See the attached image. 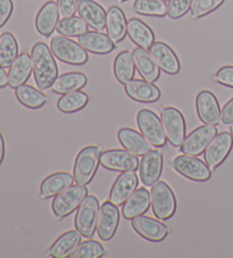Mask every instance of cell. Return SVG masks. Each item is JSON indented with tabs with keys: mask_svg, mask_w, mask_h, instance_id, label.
Returning a JSON list of instances; mask_svg holds the SVG:
<instances>
[{
	"mask_svg": "<svg viewBox=\"0 0 233 258\" xmlns=\"http://www.w3.org/2000/svg\"><path fill=\"white\" fill-rule=\"evenodd\" d=\"M106 31L115 43L123 41L128 32V22L124 12L118 6H111L107 12Z\"/></svg>",
	"mask_w": 233,
	"mask_h": 258,
	"instance_id": "27",
	"label": "cell"
},
{
	"mask_svg": "<svg viewBox=\"0 0 233 258\" xmlns=\"http://www.w3.org/2000/svg\"><path fill=\"white\" fill-rule=\"evenodd\" d=\"M50 49L57 59L70 65H83L89 59L88 52L81 44L64 35L53 37L50 41Z\"/></svg>",
	"mask_w": 233,
	"mask_h": 258,
	"instance_id": "4",
	"label": "cell"
},
{
	"mask_svg": "<svg viewBox=\"0 0 233 258\" xmlns=\"http://www.w3.org/2000/svg\"><path fill=\"white\" fill-rule=\"evenodd\" d=\"M150 205L151 199L149 191L145 188H139L123 204L122 214L127 220H132L134 217L147 213Z\"/></svg>",
	"mask_w": 233,
	"mask_h": 258,
	"instance_id": "24",
	"label": "cell"
},
{
	"mask_svg": "<svg viewBox=\"0 0 233 258\" xmlns=\"http://www.w3.org/2000/svg\"><path fill=\"white\" fill-rule=\"evenodd\" d=\"M149 52L163 72L169 75H176L180 72V59L167 43L163 41L154 42L149 47Z\"/></svg>",
	"mask_w": 233,
	"mask_h": 258,
	"instance_id": "17",
	"label": "cell"
},
{
	"mask_svg": "<svg viewBox=\"0 0 233 258\" xmlns=\"http://www.w3.org/2000/svg\"><path fill=\"white\" fill-rule=\"evenodd\" d=\"M78 4L79 0H57L60 14L63 17L74 16L75 13L78 12Z\"/></svg>",
	"mask_w": 233,
	"mask_h": 258,
	"instance_id": "42",
	"label": "cell"
},
{
	"mask_svg": "<svg viewBox=\"0 0 233 258\" xmlns=\"http://www.w3.org/2000/svg\"><path fill=\"white\" fill-rule=\"evenodd\" d=\"M138 14L163 17L167 14V5L164 0H136L133 5Z\"/></svg>",
	"mask_w": 233,
	"mask_h": 258,
	"instance_id": "37",
	"label": "cell"
},
{
	"mask_svg": "<svg viewBox=\"0 0 233 258\" xmlns=\"http://www.w3.org/2000/svg\"><path fill=\"white\" fill-rule=\"evenodd\" d=\"M74 176L67 172H57L47 176L40 185V197L42 199L56 197L62 191L73 184Z\"/></svg>",
	"mask_w": 233,
	"mask_h": 258,
	"instance_id": "28",
	"label": "cell"
},
{
	"mask_svg": "<svg viewBox=\"0 0 233 258\" xmlns=\"http://www.w3.org/2000/svg\"><path fill=\"white\" fill-rule=\"evenodd\" d=\"M120 223L119 206L113 203L105 202L100 206L97 221V233L104 241H108L114 237Z\"/></svg>",
	"mask_w": 233,
	"mask_h": 258,
	"instance_id": "14",
	"label": "cell"
},
{
	"mask_svg": "<svg viewBox=\"0 0 233 258\" xmlns=\"http://www.w3.org/2000/svg\"><path fill=\"white\" fill-rule=\"evenodd\" d=\"M87 83L88 78L86 74L81 72H69L57 77L51 88L55 93L65 95V93L80 90L86 87Z\"/></svg>",
	"mask_w": 233,
	"mask_h": 258,
	"instance_id": "31",
	"label": "cell"
},
{
	"mask_svg": "<svg viewBox=\"0 0 233 258\" xmlns=\"http://www.w3.org/2000/svg\"><path fill=\"white\" fill-rule=\"evenodd\" d=\"M81 233L78 230H70L63 233L49 248L48 255L53 258L69 257L81 243Z\"/></svg>",
	"mask_w": 233,
	"mask_h": 258,
	"instance_id": "29",
	"label": "cell"
},
{
	"mask_svg": "<svg viewBox=\"0 0 233 258\" xmlns=\"http://www.w3.org/2000/svg\"><path fill=\"white\" fill-rule=\"evenodd\" d=\"M101 150L97 146H88L80 150L74 163V181L78 184L87 185L96 175L100 163Z\"/></svg>",
	"mask_w": 233,
	"mask_h": 258,
	"instance_id": "2",
	"label": "cell"
},
{
	"mask_svg": "<svg viewBox=\"0 0 233 258\" xmlns=\"http://www.w3.org/2000/svg\"><path fill=\"white\" fill-rule=\"evenodd\" d=\"M164 156L162 151L150 150L143 155L139 164V175L146 186L154 185L159 180L163 172Z\"/></svg>",
	"mask_w": 233,
	"mask_h": 258,
	"instance_id": "13",
	"label": "cell"
},
{
	"mask_svg": "<svg viewBox=\"0 0 233 258\" xmlns=\"http://www.w3.org/2000/svg\"><path fill=\"white\" fill-rule=\"evenodd\" d=\"M230 133H231L232 137H233V123L230 124Z\"/></svg>",
	"mask_w": 233,
	"mask_h": 258,
	"instance_id": "47",
	"label": "cell"
},
{
	"mask_svg": "<svg viewBox=\"0 0 233 258\" xmlns=\"http://www.w3.org/2000/svg\"><path fill=\"white\" fill-rule=\"evenodd\" d=\"M214 80L222 86L233 89V66H224L219 69L214 75Z\"/></svg>",
	"mask_w": 233,
	"mask_h": 258,
	"instance_id": "41",
	"label": "cell"
},
{
	"mask_svg": "<svg viewBox=\"0 0 233 258\" xmlns=\"http://www.w3.org/2000/svg\"><path fill=\"white\" fill-rule=\"evenodd\" d=\"M164 2H166V0H164Z\"/></svg>",
	"mask_w": 233,
	"mask_h": 258,
	"instance_id": "49",
	"label": "cell"
},
{
	"mask_svg": "<svg viewBox=\"0 0 233 258\" xmlns=\"http://www.w3.org/2000/svg\"><path fill=\"white\" fill-rule=\"evenodd\" d=\"M79 43L89 52L97 55L109 54L115 49V42L108 34H105L100 31H88L79 37Z\"/></svg>",
	"mask_w": 233,
	"mask_h": 258,
	"instance_id": "21",
	"label": "cell"
},
{
	"mask_svg": "<svg viewBox=\"0 0 233 258\" xmlns=\"http://www.w3.org/2000/svg\"><path fill=\"white\" fill-rule=\"evenodd\" d=\"M128 34L130 39L141 48H149L155 42L154 31L139 19H131L128 22Z\"/></svg>",
	"mask_w": 233,
	"mask_h": 258,
	"instance_id": "30",
	"label": "cell"
},
{
	"mask_svg": "<svg viewBox=\"0 0 233 258\" xmlns=\"http://www.w3.org/2000/svg\"><path fill=\"white\" fill-rule=\"evenodd\" d=\"M121 2H129V0H121Z\"/></svg>",
	"mask_w": 233,
	"mask_h": 258,
	"instance_id": "48",
	"label": "cell"
},
{
	"mask_svg": "<svg viewBox=\"0 0 233 258\" xmlns=\"http://www.w3.org/2000/svg\"><path fill=\"white\" fill-rule=\"evenodd\" d=\"M233 148V137L228 132H221L215 136L204 151L205 163L210 170H215L230 155Z\"/></svg>",
	"mask_w": 233,
	"mask_h": 258,
	"instance_id": "10",
	"label": "cell"
},
{
	"mask_svg": "<svg viewBox=\"0 0 233 258\" xmlns=\"http://www.w3.org/2000/svg\"><path fill=\"white\" fill-rule=\"evenodd\" d=\"M13 10H14L13 0H0V28H3L11 19Z\"/></svg>",
	"mask_w": 233,
	"mask_h": 258,
	"instance_id": "43",
	"label": "cell"
},
{
	"mask_svg": "<svg viewBox=\"0 0 233 258\" xmlns=\"http://www.w3.org/2000/svg\"><path fill=\"white\" fill-rule=\"evenodd\" d=\"M216 135L217 127L210 124H205L203 126L195 128L181 145V153L189 156H199Z\"/></svg>",
	"mask_w": 233,
	"mask_h": 258,
	"instance_id": "11",
	"label": "cell"
},
{
	"mask_svg": "<svg viewBox=\"0 0 233 258\" xmlns=\"http://www.w3.org/2000/svg\"><path fill=\"white\" fill-rule=\"evenodd\" d=\"M151 208L158 220L167 221L176 214L177 198L166 182L157 181L150 190Z\"/></svg>",
	"mask_w": 233,
	"mask_h": 258,
	"instance_id": "3",
	"label": "cell"
},
{
	"mask_svg": "<svg viewBox=\"0 0 233 258\" xmlns=\"http://www.w3.org/2000/svg\"><path fill=\"white\" fill-rule=\"evenodd\" d=\"M137 123L141 135L154 147H164L166 145L163 124L156 113L150 109H141L137 115Z\"/></svg>",
	"mask_w": 233,
	"mask_h": 258,
	"instance_id": "7",
	"label": "cell"
},
{
	"mask_svg": "<svg viewBox=\"0 0 233 258\" xmlns=\"http://www.w3.org/2000/svg\"><path fill=\"white\" fill-rule=\"evenodd\" d=\"M8 86V74L5 69L0 65V88H5Z\"/></svg>",
	"mask_w": 233,
	"mask_h": 258,
	"instance_id": "45",
	"label": "cell"
},
{
	"mask_svg": "<svg viewBox=\"0 0 233 258\" xmlns=\"http://www.w3.org/2000/svg\"><path fill=\"white\" fill-rule=\"evenodd\" d=\"M89 102V96L81 90L72 91L63 95L57 101V107L62 113L72 114L83 109Z\"/></svg>",
	"mask_w": 233,
	"mask_h": 258,
	"instance_id": "34",
	"label": "cell"
},
{
	"mask_svg": "<svg viewBox=\"0 0 233 258\" xmlns=\"http://www.w3.org/2000/svg\"><path fill=\"white\" fill-rule=\"evenodd\" d=\"M196 109L198 117L204 124L218 125L221 123V108L216 96L208 90H203L196 98Z\"/></svg>",
	"mask_w": 233,
	"mask_h": 258,
	"instance_id": "15",
	"label": "cell"
},
{
	"mask_svg": "<svg viewBox=\"0 0 233 258\" xmlns=\"http://www.w3.org/2000/svg\"><path fill=\"white\" fill-rule=\"evenodd\" d=\"M125 93L131 98L132 100H136L139 102H146V104H150V102H155L159 100L160 98V90L158 87L151 82L143 81V80H130L128 83L124 84Z\"/></svg>",
	"mask_w": 233,
	"mask_h": 258,
	"instance_id": "20",
	"label": "cell"
},
{
	"mask_svg": "<svg viewBox=\"0 0 233 258\" xmlns=\"http://www.w3.org/2000/svg\"><path fill=\"white\" fill-rule=\"evenodd\" d=\"M132 229L141 238L150 242H160L167 237L168 228L160 221L154 220L148 216H137L132 219Z\"/></svg>",
	"mask_w": 233,
	"mask_h": 258,
	"instance_id": "16",
	"label": "cell"
},
{
	"mask_svg": "<svg viewBox=\"0 0 233 258\" xmlns=\"http://www.w3.org/2000/svg\"><path fill=\"white\" fill-rule=\"evenodd\" d=\"M134 64H136L138 72L148 82H156L160 77V69L152 58L149 51L145 48L138 47L132 51Z\"/></svg>",
	"mask_w": 233,
	"mask_h": 258,
	"instance_id": "26",
	"label": "cell"
},
{
	"mask_svg": "<svg viewBox=\"0 0 233 258\" xmlns=\"http://www.w3.org/2000/svg\"><path fill=\"white\" fill-rule=\"evenodd\" d=\"M15 96L22 105L31 109H38L48 101L47 96L28 84H22L15 89Z\"/></svg>",
	"mask_w": 233,
	"mask_h": 258,
	"instance_id": "33",
	"label": "cell"
},
{
	"mask_svg": "<svg viewBox=\"0 0 233 258\" xmlns=\"http://www.w3.org/2000/svg\"><path fill=\"white\" fill-rule=\"evenodd\" d=\"M136 73V64H134L132 52L123 50L116 56L114 61V75L120 83L125 84L132 80Z\"/></svg>",
	"mask_w": 233,
	"mask_h": 258,
	"instance_id": "32",
	"label": "cell"
},
{
	"mask_svg": "<svg viewBox=\"0 0 233 258\" xmlns=\"http://www.w3.org/2000/svg\"><path fill=\"white\" fill-rule=\"evenodd\" d=\"M100 164L106 170L116 172L137 171L140 161L137 155H133L128 150L110 149L102 151L100 156Z\"/></svg>",
	"mask_w": 233,
	"mask_h": 258,
	"instance_id": "12",
	"label": "cell"
},
{
	"mask_svg": "<svg viewBox=\"0 0 233 258\" xmlns=\"http://www.w3.org/2000/svg\"><path fill=\"white\" fill-rule=\"evenodd\" d=\"M89 191L86 185L72 184L70 188L62 191L52 200L51 210L58 219L69 216L79 208L80 205L88 196Z\"/></svg>",
	"mask_w": 233,
	"mask_h": 258,
	"instance_id": "5",
	"label": "cell"
},
{
	"mask_svg": "<svg viewBox=\"0 0 233 258\" xmlns=\"http://www.w3.org/2000/svg\"><path fill=\"white\" fill-rule=\"evenodd\" d=\"M192 0H168L167 15L169 19L178 20L190 11Z\"/></svg>",
	"mask_w": 233,
	"mask_h": 258,
	"instance_id": "40",
	"label": "cell"
},
{
	"mask_svg": "<svg viewBox=\"0 0 233 258\" xmlns=\"http://www.w3.org/2000/svg\"><path fill=\"white\" fill-rule=\"evenodd\" d=\"M138 184L139 180L134 171L122 172V174L118 176L111 186L108 200L116 206H121L136 191Z\"/></svg>",
	"mask_w": 233,
	"mask_h": 258,
	"instance_id": "18",
	"label": "cell"
},
{
	"mask_svg": "<svg viewBox=\"0 0 233 258\" xmlns=\"http://www.w3.org/2000/svg\"><path fill=\"white\" fill-rule=\"evenodd\" d=\"M33 65V77L39 90L52 87L58 77V66L51 49L44 42L35 43L31 52Z\"/></svg>",
	"mask_w": 233,
	"mask_h": 258,
	"instance_id": "1",
	"label": "cell"
},
{
	"mask_svg": "<svg viewBox=\"0 0 233 258\" xmlns=\"http://www.w3.org/2000/svg\"><path fill=\"white\" fill-rule=\"evenodd\" d=\"M99 200L95 196H87L80 205L75 215V229L82 237L91 239L97 229L98 214H99Z\"/></svg>",
	"mask_w": 233,
	"mask_h": 258,
	"instance_id": "6",
	"label": "cell"
},
{
	"mask_svg": "<svg viewBox=\"0 0 233 258\" xmlns=\"http://www.w3.org/2000/svg\"><path fill=\"white\" fill-rule=\"evenodd\" d=\"M89 25L82 17L80 16H70L62 19L56 26L58 34L64 37H80V35L88 32Z\"/></svg>",
	"mask_w": 233,
	"mask_h": 258,
	"instance_id": "36",
	"label": "cell"
},
{
	"mask_svg": "<svg viewBox=\"0 0 233 258\" xmlns=\"http://www.w3.org/2000/svg\"><path fill=\"white\" fill-rule=\"evenodd\" d=\"M160 121L167 141L174 147H181L186 139V119L176 107H165L160 112Z\"/></svg>",
	"mask_w": 233,
	"mask_h": 258,
	"instance_id": "8",
	"label": "cell"
},
{
	"mask_svg": "<svg viewBox=\"0 0 233 258\" xmlns=\"http://www.w3.org/2000/svg\"><path fill=\"white\" fill-rule=\"evenodd\" d=\"M17 56H19V43L11 32H5L0 35V65L4 69L11 68Z\"/></svg>",
	"mask_w": 233,
	"mask_h": 258,
	"instance_id": "35",
	"label": "cell"
},
{
	"mask_svg": "<svg viewBox=\"0 0 233 258\" xmlns=\"http://www.w3.org/2000/svg\"><path fill=\"white\" fill-rule=\"evenodd\" d=\"M78 14L93 30L101 32L106 29L107 12L95 0H79Z\"/></svg>",
	"mask_w": 233,
	"mask_h": 258,
	"instance_id": "19",
	"label": "cell"
},
{
	"mask_svg": "<svg viewBox=\"0 0 233 258\" xmlns=\"http://www.w3.org/2000/svg\"><path fill=\"white\" fill-rule=\"evenodd\" d=\"M224 0H192L190 12L194 19H200L210 14L222 5Z\"/></svg>",
	"mask_w": 233,
	"mask_h": 258,
	"instance_id": "39",
	"label": "cell"
},
{
	"mask_svg": "<svg viewBox=\"0 0 233 258\" xmlns=\"http://www.w3.org/2000/svg\"><path fill=\"white\" fill-rule=\"evenodd\" d=\"M60 19V10L55 2H48L39 11L35 17V29L43 37H50L56 30Z\"/></svg>",
	"mask_w": 233,
	"mask_h": 258,
	"instance_id": "23",
	"label": "cell"
},
{
	"mask_svg": "<svg viewBox=\"0 0 233 258\" xmlns=\"http://www.w3.org/2000/svg\"><path fill=\"white\" fill-rule=\"evenodd\" d=\"M221 118L224 125H230V124L233 123V97L222 108Z\"/></svg>",
	"mask_w": 233,
	"mask_h": 258,
	"instance_id": "44",
	"label": "cell"
},
{
	"mask_svg": "<svg viewBox=\"0 0 233 258\" xmlns=\"http://www.w3.org/2000/svg\"><path fill=\"white\" fill-rule=\"evenodd\" d=\"M32 72V57L28 52H22L11 65L8 72V86L12 89H16L22 84H25Z\"/></svg>",
	"mask_w": 233,
	"mask_h": 258,
	"instance_id": "22",
	"label": "cell"
},
{
	"mask_svg": "<svg viewBox=\"0 0 233 258\" xmlns=\"http://www.w3.org/2000/svg\"><path fill=\"white\" fill-rule=\"evenodd\" d=\"M120 144L125 150L137 156H143L151 150V145L145 137L131 127H122L118 133Z\"/></svg>",
	"mask_w": 233,
	"mask_h": 258,
	"instance_id": "25",
	"label": "cell"
},
{
	"mask_svg": "<svg viewBox=\"0 0 233 258\" xmlns=\"http://www.w3.org/2000/svg\"><path fill=\"white\" fill-rule=\"evenodd\" d=\"M171 165L179 174L192 181L205 182L208 181L212 175V170L207 164L196 156H189L186 154L174 158Z\"/></svg>",
	"mask_w": 233,
	"mask_h": 258,
	"instance_id": "9",
	"label": "cell"
},
{
	"mask_svg": "<svg viewBox=\"0 0 233 258\" xmlns=\"http://www.w3.org/2000/svg\"><path fill=\"white\" fill-rule=\"evenodd\" d=\"M106 255L105 248L99 242L88 240L81 242L76 247L75 250L71 253V258H99Z\"/></svg>",
	"mask_w": 233,
	"mask_h": 258,
	"instance_id": "38",
	"label": "cell"
},
{
	"mask_svg": "<svg viewBox=\"0 0 233 258\" xmlns=\"http://www.w3.org/2000/svg\"><path fill=\"white\" fill-rule=\"evenodd\" d=\"M5 158V140L2 133H0V165H2Z\"/></svg>",
	"mask_w": 233,
	"mask_h": 258,
	"instance_id": "46",
	"label": "cell"
}]
</instances>
